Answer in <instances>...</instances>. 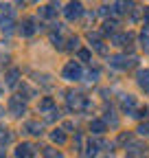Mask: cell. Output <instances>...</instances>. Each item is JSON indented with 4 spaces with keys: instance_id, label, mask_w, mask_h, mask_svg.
<instances>
[{
    "instance_id": "obj_1",
    "label": "cell",
    "mask_w": 149,
    "mask_h": 158,
    "mask_svg": "<svg viewBox=\"0 0 149 158\" xmlns=\"http://www.w3.org/2000/svg\"><path fill=\"white\" fill-rule=\"evenodd\" d=\"M138 79H140V86H143L145 90H149V70L140 73V75H138Z\"/></svg>"
}]
</instances>
